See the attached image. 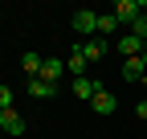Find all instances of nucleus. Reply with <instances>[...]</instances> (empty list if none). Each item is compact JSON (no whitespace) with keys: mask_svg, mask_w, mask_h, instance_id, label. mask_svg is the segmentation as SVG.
Returning a JSON list of instances; mask_svg holds the SVG:
<instances>
[{"mask_svg":"<svg viewBox=\"0 0 147 139\" xmlns=\"http://www.w3.org/2000/svg\"><path fill=\"white\" fill-rule=\"evenodd\" d=\"M143 8H147V0H119V4H115V21L123 25H135V16H143Z\"/></svg>","mask_w":147,"mask_h":139,"instance_id":"f03ea898","label":"nucleus"},{"mask_svg":"<svg viewBox=\"0 0 147 139\" xmlns=\"http://www.w3.org/2000/svg\"><path fill=\"white\" fill-rule=\"evenodd\" d=\"M98 90H102V82H98V78H90V74H86V78H74V94H78L82 102H90Z\"/></svg>","mask_w":147,"mask_h":139,"instance_id":"20e7f679","label":"nucleus"},{"mask_svg":"<svg viewBox=\"0 0 147 139\" xmlns=\"http://www.w3.org/2000/svg\"><path fill=\"white\" fill-rule=\"evenodd\" d=\"M115 49H119L123 57H143V49H147V41H139L135 33H123V37L115 41Z\"/></svg>","mask_w":147,"mask_h":139,"instance_id":"7ed1b4c3","label":"nucleus"},{"mask_svg":"<svg viewBox=\"0 0 147 139\" xmlns=\"http://www.w3.org/2000/svg\"><path fill=\"white\" fill-rule=\"evenodd\" d=\"M90 111H94V115H115L119 102H115V94H110V90H98L94 98H90Z\"/></svg>","mask_w":147,"mask_h":139,"instance_id":"39448f33","label":"nucleus"},{"mask_svg":"<svg viewBox=\"0 0 147 139\" xmlns=\"http://www.w3.org/2000/svg\"><path fill=\"white\" fill-rule=\"evenodd\" d=\"M74 49H78V53L86 57V65H90V61H98V57H102V41H94V37H90V41H82V45H74Z\"/></svg>","mask_w":147,"mask_h":139,"instance_id":"9d476101","label":"nucleus"},{"mask_svg":"<svg viewBox=\"0 0 147 139\" xmlns=\"http://www.w3.org/2000/svg\"><path fill=\"white\" fill-rule=\"evenodd\" d=\"M143 65H147V49H143Z\"/></svg>","mask_w":147,"mask_h":139,"instance_id":"f3484780","label":"nucleus"},{"mask_svg":"<svg viewBox=\"0 0 147 139\" xmlns=\"http://www.w3.org/2000/svg\"><path fill=\"white\" fill-rule=\"evenodd\" d=\"M115 29H119V21H115V12H102V16H98V33L106 37V33H115Z\"/></svg>","mask_w":147,"mask_h":139,"instance_id":"ddd939ff","label":"nucleus"},{"mask_svg":"<svg viewBox=\"0 0 147 139\" xmlns=\"http://www.w3.org/2000/svg\"><path fill=\"white\" fill-rule=\"evenodd\" d=\"M0 131H8V135H25V119L16 115V111H0Z\"/></svg>","mask_w":147,"mask_h":139,"instance_id":"423d86ee","label":"nucleus"},{"mask_svg":"<svg viewBox=\"0 0 147 139\" xmlns=\"http://www.w3.org/2000/svg\"><path fill=\"white\" fill-rule=\"evenodd\" d=\"M131 33H135L139 41H147V12H143V16H135V25H131Z\"/></svg>","mask_w":147,"mask_h":139,"instance_id":"4468645a","label":"nucleus"},{"mask_svg":"<svg viewBox=\"0 0 147 139\" xmlns=\"http://www.w3.org/2000/svg\"><path fill=\"white\" fill-rule=\"evenodd\" d=\"M69 25H74V33H82V37L90 41V37L98 33V12H90V8H78V12L69 16Z\"/></svg>","mask_w":147,"mask_h":139,"instance_id":"f257e3e1","label":"nucleus"},{"mask_svg":"<svg viewBox=\"0 0 147 139\" xmlns=\"http://www.w3.org/2000/svg\"><path fill=\"white\" fill-rule=\"evenodd\" d=\"M143 74H147L143 57H123V78L127 82H143Z\"/></svg>","mask_w":147,"mask_h":139,"instance_id":"0eeeda50","label":"nucleus"},{"mask_svg":"<svg viewBox=\"0 0 147 139\" xmlns=\"http://www.w3.org/2000/svg\"><path fill=\"white\" fill-rule=\"evenodd\" d=\"M61 74H65V61H61V57H45V65H41V78L57 86V78H61Z\"/></svg>","mask_w":147,"mask_h":139,"instance_id":"6e6552de","label":"nucleus"},{"mask_svg":"<svg viewBox=\"0 0 147 139\" xmlns=\"http://www.w3.org/2000/svg\"><path fill=\"white\" fill-rule=\"evenodd\" d=\"M29 94H33V98H53V94H57V86L45 82V78H29Z\"/></svg>","mask_w":147,"mask_h":139,"instance_id":"1a4fd4ad","label":"nucleus"},{"mask_svg":"<svg viewBox=\"0 0 147 139\" xmlns=\"http://www.w3.org/2000/svg\"><path fill=\"white\" fill-rule=\"evenodd\" d=\"M21 65H25V74H29V78H41L45 57H41V53H25V57H21Z\"/></svg>","mask_w":147,"mask_h":139,"instance_id":"9b49d317","label":"nucleus"},{"mask_svg":"<svg viewBox=\"0 0 147 139\" xmlns=\"http://www.w3.org/2000/svg\"><path fill=\"white\" fill-rule=\"evenodd\" d=\"M0 111H12V90L8 86H0Z\"/></svg>","mask_w":147,"mask_h":139,"instance_id":"2eb2a0df","label":"nucleus"},{"mask_svg":"<svg viewBox=\"0 0 147 139\" xmlns=\"http://www.w3.org/2000/svg\"><path fill=\"white\" fill-rule=\"evenodd\" d=\"M65 70H69V74H74V78H86V57L78 53V49H74V53L65 57Z\"/></svg>","mask_w":147,"mask_h":139,"instance_id":"f8f14e48","label":"nucleus"},{"mask_svg":"<svg viewBox=\"0 0 147 139\" xmlns=\"http://www.w3.org/2000/svg\"><path fill=\"white\" fill-rule=\"evenodd\" d=\"M135 115L143 119V123H147V102H139V107H135Z\"/></svg>","mask_w":147,"mask_h":139,"instance_id":"dca6fc26","label":"nucleus"}]
</instances>
